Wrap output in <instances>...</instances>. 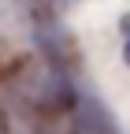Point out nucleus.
<instances>
[{
  "label": "nucleus",
  "instance_id": "f257e3e1",
  "mask_svg": "<svg viewBox=\"0 0 130 134\" xmlns=\"http://www.w3.org/2000/svg\"><path fill=\"white\" fill-rule=\"evenodd\" d=\"M119 30L126 34V41H130V15H123V19H119Z\"/></svg>",
  "mask_w": 130,
  "mask_h": 134
},
{
  "label": "nucleus",
  "instance_id": "f03ea898",
  "mask_svg": "<svg viewBox=\"0 0 130 134\" xmlns=\"http://www.w3.org/2000/svg\"><path fill=\"white\" fill-rule=\"evenodd\" d=\"M123 60H126V67H130V41L123 45Z\"/></svg>",
  "mask_w": 130,
  "mask_h": 134
}]
</instances>
